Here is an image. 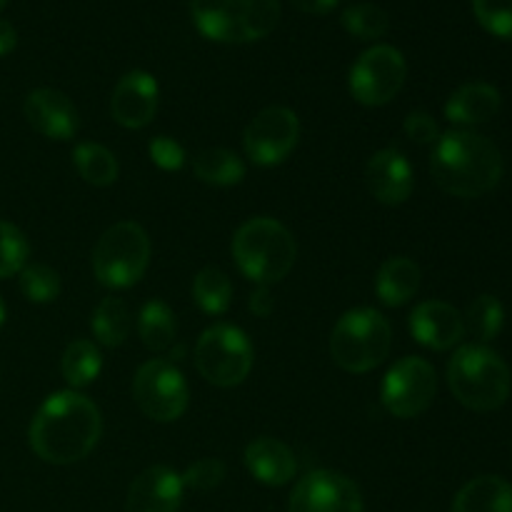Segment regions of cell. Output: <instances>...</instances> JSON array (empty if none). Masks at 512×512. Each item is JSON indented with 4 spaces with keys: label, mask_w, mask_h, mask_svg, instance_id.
I'll return each mask as SVG.
<instances>
[{
    "label": "cell",
    "mask_w": 512,
    "mask_h": 512,
    "mask_svg": "<svg viewBox=\"0 0 512 512\" xmlns=\"http://www.w3.org/2000/svg\"><path fill=\"white\" fill-rule=\"evenodd\" d=\"M103 433L98 405L78 390L48 395L30 423V448L50 465H70L88 458Z\"/></svg>",
    "instance_id": "1"
},
{
    "label": "cell",
    "mask_w": 512,
    "mask_h": 512,
    "mask_svg": "<svg viewBox=\"0 0 512 512\" xmlns=\"http://www.w3.org/2000/svg\"><path fill=\"white\" fill-rule=\"evenodd\" d=\"M430 173L440 190L455 198H480L503 178L498 145L473 130L440 135L430 158Z\"/></svg>",
    "instance_id": "2"
},
{
    "label": "cell",
    "mask_w": 512,
    "mask_h": 512,
    "mask_svg": "<svg viewBox=\"0 0 512 512\" xmlns=\"http://www.w3.org/2000/svg\"><path fill=\"white\" fill-rule=\"evenodd\" d=\"M230 250L240 273L255 285L280 283L298 258L293 233L275 218L245 220L235 230Z\"/></svg>",
    "instance_id": "3"
},
{
    "label": "cell",
    "mask_w": 512,
    "mask_h": 512,
    "mask_svg": "<svg viewBox=\"0 0 512 512\" xmlns=\"http://www.w3.org/2000/svg\"><path fill=\"white\" fill-rule=\"evenodd\" d=\"M448 385L460 405L490 413L510 395V368L488 345H463L448 363Z\"/></svg>",
    "instance_id": "4"
},
{
    "label": "cell",
    "mask_w": 512,
    "mask_h": 512,
    "mask_svg": "<svg viewBox=\"0 0 512 512\" xmlns=\"http://www.w3.org/2000/svg\"><path fill=\"white\" fill-rule=\"evenodd\" d=\"M193 23L215 43H255L280 20V0H193Z\"/></svg>",
    "instance_id": "5"
},
{
    "label": "cell",
    "mask_w": 512,
    "mask_h": 512,
    "mask_svg": "<svg viewBox=\"0 0 512 512\" xmlns=\"http://www.w3.org/2000/svg\"><path fill=\"white\" fill-rule=\"evenodd\" d=\"M393 330L383 313L373 308H353L335 323L330 335V355L345 373H370L390 353Z\"/></svg>",
    "instance_id": "6"
},
{
    "label": "cell",
    "mask_w": 512,
    "mask_h": 512,
    "mask_svg": "<svg viewBox=\"0 0 512 512\" xmlns=\"http://www.w3.org/2000/svg\"><path fill=\"white\" fill-rule=\"evenodd\" d=\"M150 265V238L138 223L123 220L100 235L93 250V273L110 290L133 288Z\"/></svg>",
    "instance_id": "7"
},
{
    "label": "cell",
    "mask_w": 512,
    "mask_h": 512,
    "mask_svg": "<svg viewBox=\"0 0 512 512\" xmlns=\"http://www.w3.org/2000/svg\"><path fill=\"white\" fill-rule=\"evenodd\" d=\"M253 343L240 328L218 323L200 335L195 345V368L215 388H235L253 370Z\"/></svg>",
    "instance_id": "8"
},
{
    "label": "cell",
    "mask_w": 512,
    "mask_h": 512,
    "mask_svg": "<svg viewBox=\"0 0 512 512\" xmlns=\"http://www.w3.org/2000/svg\"><path fill=\"white\" fill-rule=\"evenodd\" d=\"M135 405L155 423H173L188 410L190 390L183 373L170 360H148L133 378Z\"/></svg>",
    "instance_id": "9"
},
{
    "label": "cell",
    "mask_w": 512,
    "mask_h": 512,
    "mask_svg": "<svg viewBox=\"0 0 512 512\" xmlns=\"http://www.w3.org/2000/svg\"><path fill=\"white\" fill-rule=\"evenodd\" d=\"M438 393V375L425 358H400L385 373L380 385V403L393 418L410 420L430 408Z\"/></svg>",
    "instance_id": "10"
},
{
    "label": "cell",
    "mask_w": 512,
    "mask_h": 512,
    "mask_svg": "<svg viewBox=\"0 0 512 512\" xmlns=\"http://www.w3.org/2000/svg\"><path fill=\"white\" fill-rule=\"evenodd\" d=\"M405 75H408V65H405L403 53L393 45H375L365 50L350 68V95L360 105L380 108L400 93Z\"/></svg>",
    "instance_id": "11"
},
{
    "label": "cell",
    "mask_w": 512,
    "mask_h": 512,
    "mask_svg": "<svg viewBox=\"0 0 512 512\" xmlns=\"http://www.w3.org/2000/svg\"><path fill=\"white\" fill-rule=\"evenodd\" d=\"M300 140V120L285 105H270L260 110L243 133L248 158L260 168H273L290 158Z\"/></svg>",
    "instance_id": "12"
},
{
    "label": "cell",
    "mask_w": 512,
    "mask_h": 512,
    "mask_svg": "<svg viewBox=\"0 0 512 512\" xmlns=\"http://www.w3.org/2000/svg\"><path fill=\"white\" fill-rule=\"evenodd\" d=\"M288 512H365L360 488L343 473L313 470L295 483Z\"/></svg>",
    "instance_id": "13"
},
{
    "label": "cell",
    "mask_w": 512,
    "mask_h": 512,
    "mask_svg": "<svg viewBox=\"0 0 512 512\" xmlns=\"http://www.w3.org/2000/svg\"><path fill=\"white\" fill-rule=\"evenodd\" d=\"M158 80L145 70H130L118 80L110 98V115L130 130L145 128L158 113Z\"/></svg>",
    "instance_id": "14"
},
{
    "label": "cell",
    "mask_w": 512,
    "mask_h": 512,
    "mask_svg": "<svg viewBox=\"0 0 512 512\" xmlns=\"http://www.w3.org/2000/svg\"><path fill=\"white\" fill-rule=\"evenodd\" d=\"M183 495V475L168 465H153L130 483L125 512H178Z\"/></svg>",
    "instance_id": "15"
},
{
    "label": "cell",
    "mask_w": 512,
    "mask_h": 512,
    "mask_svg": "<svg viewBox=\"0 0 512 512\" xmlns=\"http://www.w3.org/2000/svg\"><path fill=\"white\" fill-rule=\"evenodd\" d=\"M365 183L378 203L403 205L413 193V165L400 150H378L365 165Z\"/></svg>",
    "instance_id": "16"
},
{
    "label": "cell",
    "mask_w": 512,
    "mask_h": 512,
    "mask_svg": "<svg viewBox=\"0 0 512 512\" xmlns=\"http://www.w3.org/2000/svg\"><path fill=\"white\" fill-rule=\"evenodd\" d=\"M25 120L35 133L50 140H70L78 130V110L60 90L40 88L25 98Z\"/></svg>",
    "instance_id": "17"
},
{
    "label": "cell",
    "mask_w": 512,
    "mask_h": 512,
    "mask_svg": "<svg viewBox=\"0 0 512 512\" xmlns=\"http://www.w3.org/2000/svg\"><path fill=\"white\" fill-rule=\"evenodd\" d=\"M410 333L430 350H450L465 335V320L458 308L443 300H425L410 313Z\"/></svg>",
    "instance_id": "18"
},
{
    "label": "cell",
    "mask_w": 512,
    "mask_h": 512,
    "mask_svg": "<svg viewBox=\"0 0 512 512\" xmlns=\"http://www.w3.org/2000/svg\"><path fill=\"white\" fill-rule=\"evenodd\" d=\"M245 468L258 483L280 488L288 485L298 473V460L293 450L275 438H255L245 448Z\"/></svg>",
    "instance_id": "19"
},
{
    "label": "cell",
    "mask_w": 512,
    "mask_h": 512,
    "mask_svg": "<svg viewBox=\"0 0 512 512\" xmlns=\"http://www.w3.org/2000/svg\"><path fill=\"white\" fill-rule=\"evenodd\" d=\"M500 93L488 83H468L455 90L445 103V118L455 125H480L498 115Z\"/></svg>",
    "instance_id": "20"
},
{
    "label": "cell",
    "mask_w": 512,
    "mask_h": 512,
    "mask_svg": "<svg viewBox=\"0 0 512 512\" xmlns=\"http://www.w3.org/2000/svg\"><path fill=\"white\" fill-rule=\"evenodd\" d=\"M453 512H512V485L500 475H480L460 488Z\"/></svg>",
    "instance_id": "21"
},
{
    "label": "cell",
    "mask_w": 512,
    "mask_h": 512,
    "mask_svg": "<svg viewBox=\"0 0 512 512\" xmlns=\"http://www.w3.org/2000/svg\"><path fill=\"white\" fill-rule=\"evenodd\" d=\"M420 288V268L415 260L403 258H388L378 270L375 278V290H378L380 303L388 308H400V305L410 303Z\"/></svg>",
    "instance_id": "22"
},
{
    "label": "cell",
    "mask_w": 512,
    "mask_h": 512,
    "mask_svg": "<svg viewBox=\"0 0 512 512\" xmlns=\"http://www.w3.org/2000/svg\"><path fill=\"white\" fill-rule=\"evenodd\" d=\"M195 178L215 188H230L245 178V163L238 153L228 148L200 150L193 160Z\"/></svg>",
    "instance_id": "23"
},
{
    "label": "cell",
    "mask_w": 512,
    "mask_h": 512,
    "mask_svg": "<svg viewBox=\"0 0 512 512\" xmlns=\"http://www.w3.org/2000/svg\"><path fill=\"white\" fill-rule=\"evenodd\" d=\"M60 370H63L65 383L73 390L88 388L103 370V355H100L98 345L93 340H73L65 348Z\"/></svg>",
    "instance_id": "24"
},
{
    "label": "cell",
    "mask_w": 512,
    "mask_h": 512,
    "mask_svg": "<svg viewBox=\"0 0 512 512\" xmlns=\"http://www.w3.org/2000/svg\"><path fill=\"white\" fill-rule=\"evenodd\" d=\"M73 165L80 173V178L95 188H108L118 180L120 165L118 158L110 153L105 145L98 143H80L73 150Z\"/></svg>",
    "instance_id": "25"
},
{
    "label": "cell",
    "mask_w": 512,
    "mask_h": 512,
    "mask_svg": "<svg viewBox=\"0 0 512 512\" xmlns=\"http://www.w3.org/2000/svg\"><path fill=\"white\" fill-rule=\"evenodd\" d=\"M138 335L153 353H163L175 340V315L163 300H148L138 315Z\"/></svg>",
    "instance_id": "26"
},
{
    "label": "cell",
    "mask_w": 512,
    "mask_h": 512,
    "mask_svg": "<svg viewBox=\"0 0 512 512\" xmlns=\"http://www.w3.org/2000/svg\"><path fill=\"white\" fill-rule=\"evenodd\" d=\"M130 320L128 308L120 298H103L95 308L93 320H90V328H93L95 340L105 348H118L125 343L130 333Z\"/></svg>",
    "instance_id": "27"
},
{
    "label": "cell",
    "mask_w": 512,
    "mask_h": 512,
    "mask_svg": "<svg viewBox=\"0 0 512 512\" xmlns=\"http://www.w3.org/2000/svg\"><path fill=\"white\" fill-rule=\"evenodd\" d=\"M193 300L205 315H223L233 303V283L218 268H203L193 280Z\"/></svg>",
    "instance_id": "28"
},
{
    "label": "cell",
    "mask_w": 512,
    "mask_h": 512,
    "mask_svg": "<svg viewBox=\"0 0 512 512\" xmlns=\"http://www.w3.org/2000/svg\"><path fill=\"white\" fill-rule=\"evenodd\" d=\"M465 330L473 333V338L480 340V345L490 343L500 335L505 323V310L495 295H480L473 300V305L468 308L465 315Z\"/></svg>",
    "instance_id": "29"
},
{
    "label": "cell",
    "mask_w": 512,
    "mask_h": 512,
    "mask_svg": "<svg viewBox=\"0 0 512 512\" xmlns=\"http://www.w3.org/2000/svg\"><path fill=\"white\" fill-rule=\"evenodd\" d=\"M390 18L383 8L373 3L350 5L343 13V28L360 40H378L388 33Z\"/></svg>",
    "instance_id": "30"
},
{
    "label": "cell",
    "mask_w": 512,
    "mask_h": 512,
    "mask_svg": "<svg viewBox=\"0 0 512 512\" xmlns=\"http://www.w3.org/2000/svg\"><path fill=\"white\" fill-rule=\"evenodd\" d=\"M20 293L30 300V303L48 305L60 295V275L48 265H25L20 270Z\"/></svg>",
    "instance_id": "31"
},
{
    "label": "cell",
    "mask_w": 512,
    "mask_h": 512,
    "mask_svg": "<svg viewBox=\"0 0 512 512\" xmlns=\"http://www.w3.org/2000/svg\"><path fill=\"white\" fill-rule=\"evenodd\" d=\"M30 258V243L20 228L0 220V278L18 275Z\"/></svg>",
    "instance_id": "32"
},
{
    "label": "cell",
    "mask_w": 512,
    "mask_h": 512,
    "mask_svg": "<svg viewBox=\"0 0 512 512\" xmlns=\"http://www.w3.org/2000/svg\"><path fill=\"white\" fill-rule=\"evenodd\" d=\"M473 13L490 35L512 40V0H473Z\"/></svg>",
    "instance_id": "33"
},
{
    "label": "cell",
    "mask_w": 512,
    "mask_h": 512,
    "mask_svg": "<svg viewBox=\"0 0 512 512\" xmlns=\"http://www.w3.org/2000/svg\"><path fill=\"white\" fill-rule=\"evenodd\" d=\"M225 480V465L218 458H203L198 463L190 465L183 473L185 488L200 490V493H208V490L218 488Z\"/></svg>",
    "instance_id": "34"
},
{
    "label": "cell",
    "mask_w": 512,
    "mask_h": 512,
    "mask_svg": "<svg viewBox=\"0 0 512 512\" xmlns=\"http://www.w3.org/2000/svg\"><path fill=\"white\" fill-rule=\"evenodd\" d=\"M148 153L150 160H153L160 170H168V173L183 168L185 158H188L183 145L175 138H170V135H155L148 143Z\"/></svg>",
    "instance_id": "35"
},
{
    "label": "cell",
    "mask_w": 512,
    "mask_h": 512,
    "mask_svg": "<svg viewBox=\"0 0 512 512\" xmlns=\"http://www.w3.org/2000/svg\"><path fill=\"white\" fill-rule=\"evenodd\" d=\"M403 130H405V135L413 140V143H420V145L438 143V138H440L438 123H435L433 115L425 113V110H413V113L405 118Z\"/></svg>",
    "instance_id": "36"
},
{
    "label": "cell",
    "mask_w": 512,
    "mask_h": 512,
    "mask_svg": "<svg viewBox=\"0 0 512 512\" xmlns=\"http://www.w3.org/2000/svg\"><path fill=\"white\" fill-rule=\"evenodd\" d=\"M248 308H250V313L258 315V318H268V315L273 313L275 300H273V295H270V285H258V288L250 293Z\"/></svg>",
    "instance_id": "37"
},
{
    "label": "cell",
    "mask_w": 512,
    "mask_h": 512,
    "mask_svg": "<svg viewBox=\"0 0 512 512\" xmlns=\"http://www.w3.org/2000/svg\"><path fill=\"white\" fill-rule=\"evenodd\" d=\"M290 3H293L298 10H303V13L328 15L338 8L340 0H290Z\"/></svg>",
    "instance_id": "38"
},
{
    "label": "cell",
    "mask_w": 512,
    "mask_h": 512,
    "mask_svg": "<svg viewBox=\"0 0 512 512\" xmlns=\"http://www.w3.org/2000/svg\"><path fill=\"white\" fill-rule=\"evenodd\" d=\"M15 45H18V33H15V28L8 20H0V58L13 53Z\"/></svg>",
    "instance_id": "39"
},
{
    "label": "cell",
    "mask_w": 512,
    "mask_h": 512,
    "mask_svg": "<svg viewBox=\"0 0 512 512\" xmlns=\"http://www.w3.org/2000/svg\"><path fill=\"white\" fill-rule=\"evenodd\" d=\"M3 323H5V305L3 300H0V328H3Z\"/></svg>",
    "instance_id": "40"
},
{
    "label": "cell",
    "mask_w": 512,
    "mask_h": 512,
    "mask_svg": "<svg viewBox=\"0 0 512 512\" xmlns=\"http://www.w3.org/2000/svg\"><path fill=\"white\" fill-rule=\"evenodd\" d=\"M5 3H8V0H0V10H3V8H5Z\"/></svg>",
    "instance_id": "41"
}]
</instances>
